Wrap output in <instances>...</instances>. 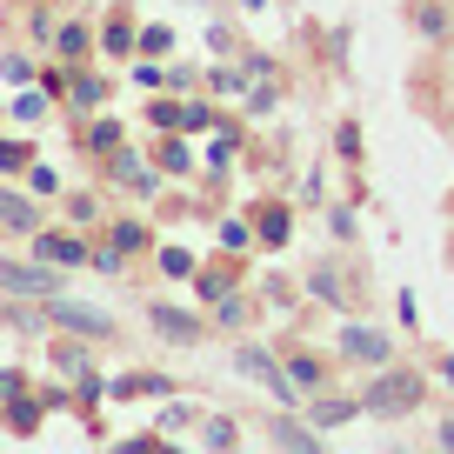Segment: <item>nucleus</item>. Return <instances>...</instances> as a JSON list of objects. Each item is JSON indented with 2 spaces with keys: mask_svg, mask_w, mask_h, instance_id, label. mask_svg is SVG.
I'll return each mask as SVG.
<instances>
[{
  "mask_svg": "<svg viewBox=\"0 0 454 454\" xmlns=\"http://www.w3.org/2000/svg\"><path fill=\"white\" fill-rule=\"evenodd\" d=\"M421 395H427V381H421V368H387L381 361V374L368 381V395H361V408L368 414H381V421H395V414H414L421 408Z\"/></svg>",
  "mask_w": 454,
  "mask_h": 454,
  "instance_id": "1",
  "label": "nucleus"
},
{
  "mask_svg": "<svg viewBox=\"0 0 454 454\" xmlns=\"http://www.w3.org/2000/svg\"><path fill=\"white\" fill-rule=\"evenodd\" d=\"M47 321L67 327V334H87V340H107L114 334V314L107 308H94V301H67V294L47 301Z\"/></svg>",
  "mask_w": 454,
  "mask_h": 454,
  "instance_id": "2",
  "label": "nucleus"
},
{
  "mask_svg": "<svg viewBox=\"0 0 454 454\" xmlns=\"http://www.w3.org/2000/svg\"><path fill=\"white\" fill-rule=\"evenodd\" d=\"M0 294H41V301H54L60 294V268H47L41 254H34V261H0Z\"/></svg>",
  "mask_w": 454,
  "mask_h": 454,
  "instance_id": "3",
  "label": "nucleus"
},
{
  "mask_svg": "<svg viewBox=\"0 0 454 454\" xmlns=\"http://www.w3.org/2000/svg\"><path fill=\"white\" fill-rule=\"evenodd\" d=\"M234 368H241L247 381L274 387V395H281L287 408H294V395H301V387H294V374H287V368H274V355H261V348H234Z\"/></svg>",
  "mask_w": 454,
  "mask_h": 454,
  "instance_id": "4",
  "label": "nucleus"
},
{
  "mask_svg": "<svg viewBox=\"0 0 454 454\" xmlns=\"http://www.w3.org/2000/svg\"><path fill=\"white\" fill-rule=\"evenodd\" d=\"M27 241H34V254H41L47 268H87V241H81V234H60V227H34Z\"/></svg>",
  "mask_w": 454,
  "mask_h": 454,
  "instance_id": "5",
  "label": "nucleus"
},
{
  "mask_svg": "<svg viewBox=\"0 0 454 454\" xmlns=\"http://www.w3.org/2000/svg\"><path fill=\"white\" fill-rule=\"evenodd\" d=\"M340 361L381 368V361H395V340H387V334H374V327H340Z\"/></svg>",
  "mask_w": 454,
  "mask_h": 454,
  "instance_id": "6",
  "label": "nucleus"
},
{
  "mask_svg": "<svg viewBox=\"0 0 454 454\" xmlns=\"http://www.w3.org/2000/svg\"><path fill=\"white\" fill-rule=\"evenodd\" d=\"M147 321H154L160 340H181V348H187V340H200V321H194V314H181V308H168V301H154Z\"/></svg>",
  "mask_w": 454,
  "mask_h": 454,
  "instance_id": "7",
  "label": "nucleus"
},
{
  "mask_svg": "<svg viewBox=\"0 0 454 454\" xmlns=\"http://www.w3.org/2000/svg\"><path fill=\"white\" fill-rule=\"evenodd\" d=\"M0 227H7V234H34V227H41V207H34L20 187H0Z\"/></svg>",
  "mask_w": 454,
  "mask_h": 454,
  "instance_id": "8",
  "label": "nucleus"
},
{
  "mask_svg": "<svg viewBox=\"0 0 454 454\" xmlns=\"http://www.w3.org/2000/svg\"><path fill=\"white\" fill-rule=\"evenodd\" d=\"M100 54H114V60L141 54V34H134V20H128V14H114L107 27H100Z\"/></svg>",
  "mask_w": 454,
  "mask_h": 454,
  "instance_id": "9",
  "label": "nucleus"
},
{
  "mask_svg": "<svg viewBox=\"0 0 454 454\" xmlns=\"http://www.w3.org/2000/svg\"><path fill=\"white\" fill-rule=\"evenodd\" d=\"M54 47H60V60H67V67H81V60L94 54V34H87L81 20H60V27H54Z\"/></svg>",
  "mask_w": 454,
  "mask_h": 454,
  "instance_id": "10",
  "label": "nucleus"
},
{
  "mask_svg": "<svg viewBox=\"0 0 454 454\" xmlns=\"http://www.w3.org/2000/svg\"><path fill=\"white\" fill-rule=\"evenodd\" d=\"M41 408L47 401H34L27 387H20V395H7V414H0V421L14 427V434H34V427H41Z\"/></svg>",
  "mask_w": 454,
  "mask_h": 454,
  "instance_id": "11",
  "label": "nucleus"
},
{
  "mask_svg": "<svg viewBox=\"0 0 454 454\" xmlns=\"http://www.w3.org/2000/svg\"><path fill=\"white\" fill-rule=\"evenodd\" d=\"M355 414H361L355 395H321V401H314V427H321V434H327V427H340V421H355Z\"/></svg>",
  "mask_w": 454,
  "mask_h": 454,
  "instance_id": "12",
  "label": "nucleus"
},
{
  "mask_svg": "<svg viewBox=\"0 0 454 454\" xmlns=\"http://www.w3.org/2000/svg\"><path fill=\"white\" fill-rule=\"evenodd\" d=\"M268 441H274V448H294V454H314V448H321V434H314V427H301V421H287V414L268 427Z\"/></svg>",
  "mask_w": 454,
  "mask_h": 454,
  "instance_id": "13",
  "label": "nucleus"
},
{
  "mask_svg": "<svg viewBox=\"0 0 454 454\" xmlns=\"http://www.w3.org/2000/svg\"><path fill=\"white\" fill-rule=\"evenodd\" d=\"M67 94H74V107H100V100H107V81H100V74H87V67H74L67 74Z\"/></svg>",
  "mask_w": 454,
  "mask_h": 454,
  "instance_id": "14",
  "label": "nucleus"
},
{
  "mask_svg": "<svg viewBox=\"0 0 454 454\" xmlns=\"http://www.w3.org/2000/svg\"><path fill=\"white\" fill-rule=\"evenodd\" d=\"M34 168V141L20 134H0V174H27Z\"/></svg>",
  "mask_w": 454,
  "mask_h": 454,
  "instance_id": "15",
  "label": "nucleus"
},
{
  "mask_svg": "<svg viewBox=\"0 0 454 454\" xmlns=\"http://www.w3.org/2000/svg\"><path fill=\"white\" fill-rule=\"evenodd\" d=\"M287 374H294V387H308V395H321V387H327V361H314V355H294V361H287Z\"/></svg>",
  "mask_w": 454,
  "mask_h": 454,
  "instance_id": "16",
  "label": "nucleus"
},
{
  "mask_svg": "<svg viewBox=\"0 0 454 454\" xmlns=\"http://www.w3.org/2000/svg\"><path fill=\"white\" fill-rule=\"evenodd\" d=\"M154 168L160 174H187V168H194V154H187V141H174V128H168V141L154 147Z\"/></svg>",
  "mask_w": 454,
  "mask_h": 454,
  "instance_id": "17",
  "label": "nucleus"
},
{
  "mask_svg": "<svg viewBox=\"0 0 454 454\" xmlns=\"http://www.w3.org/2000/svg\"><path fill=\"white\" fill-rule=\"evenodd\" d=\"M287 227H294V214H287V207H261V247H281Z\"/></svg>",
  "mask_w": 454,
  "mask_h": 454,
  "instance_id": "18",
  "label": "nucleus"
},
{
  "mask_svg": "<svg viewBox=\"0 0 454 454\" xmlns=\"http://www.w3.org/2000/svg\"><path fill=\"white\" fill-rule=\"evenodd\" d=\"M114 395H121V401H128V395H168V381H160V374H121Z\"/></svg>",
  "mask_w": 454,
  "mask_h": 454,
  "instance_id": "19",
  "label": "nucleus"
},
{
  "mask_svg": "<svg viewBox=\"0 0 454 454\" xmlns=\"http://www.w3.org/2000/svg\"><path fill=\"white\" fill-rule=\"evenodd\" d=\"M200 441H207V448H241V427L227 421V414H214V421L200 427Z\"/></svg>",
  "mask_w": 454,
  "mask_h": 454,
  "instance_id": "20",
  "label": "nucleus"
},
{
  "mask_svg": "<svg viewBox=\"0 0 454 454\" xmlns=\"http://www.w3.org/2000/svg\"><path fill=\"white\" fill-rule=\"evenodd\" d=\"M107 241L121 247V254H141V247H147V227H141V221H121V227L107 234Z\"/></svg>",
  "mask_w": 454,
  "mask_h": 454,
  "instance_id": "21",
  "label": "nucleus"
},
{
  "mask_svg": "<svg viewBox=\"0 0 454 454\" xmlns=\"http://www.w3.org/2000/svg\"><path fill=\"white\" fill-rule=\"evenodd\" d=\"M247 241H254V227H247V221H234V214H227V221H221V247H227V254H241Z\"/></svg>",
  "mask_w": 454,
  "mask_h": 454,
  "instance_id": "22",
  "label": "nucleus"
},
{
  "mask_svg": "<svg viewBox=\"0 0 454 454\" xmlns=\"http://www.w3.org/2000/svg\"><path fill=\"white\" fill-rule=\"evenodd\" d=\"M160 274L187 281V274H194V254H187V247H160Z\"/></svg>",
  "mask_w": 454,
  "mask_h": 454,
  "instance_id": "23",
  "label": "nucleus"
},
{
  "mask_svg": "<svg viewBox=\"0 0 454 454\" xmlns=\"http://www.w3.org/2000/svg\"><path fill=\"white\" fill-rule=\"evenodd\" d=\"M308 287L327 301V308H340V281H334V268H314V274H308Z\"/></svg>",
  "mask_w": 454,
  "mask_h": 454,
  "instance_id": "24",
  "label": "nucleus"
},
{
  "mask_svg": "<svg viewBox=\"0 0 454 454\" xmlns=\"http://www.w3.org/2000/svg\"><path fill=\"white\" fill-rule=\"evenodd\" d=\"M141 54H147V60L174 54V34H168V27H141Z\"/></svg>",
  "mask_w": 454,
  "mask_h": 454,
  "instance_id": "25",
  "label": "nucleus"
},
{
  "mask_svg": "<svg viewBox=\"0 0 454 454\" xmlns=\"http://www.w3.org/2000/svg\"><path fill=\"white\" fill-rule=\"evenodd\" d=\"M54 94H14V121H41Z\"/></svg>",
  "mask_w": 454,
  "mask_h": 454,
  "instance_id": "26",
  "label": "nucleus"
},
{
  "mask_svg": "<svg viewBox=\"0 0 454 454\" xmlns=\"http://www.w3.org/2000/svg\"><path fill=\"white\" fill-rule=\"evenodd\" d=\"M94 214H100V200H94V194H67V221H74V227H87Z\"/></svg>",
  "mask_w": 454,
  "mask_h": 454,
  "instance_id": "27",
  "label": "nucleus"
},
{
  "mask_svg": "<svg viewBox=\"0 0 454 454\" xmlns=\"http://www.w3.org/2000/svg\"><path fill=\"white\" fill-rule=\"evenodd\" d=\"M214 321H221V327H241V321H247V314H241V294H221V301H214Z\"/></svg>",
  "mask_w": 454,
  "mask_h": 454,
  "instance_id": "28",
  "label": "nucleus"
},
{
  "mask_svg": "<svg viewBox=\"0 0 454 454\" xmlns=\"http://www.w3.org/2000/svg\"><path fill=\"white\" fill-rule=\"evenodd\" d=\"M87 147H100V154H107V147H121V121H94V134H87Z\"/></svg>",
  "mask_w": 454,
  "mask_h": 454,
  "instance_id": "29",
  "label": "nucleus"
},
{
  "mask_svg": "<svg viewBox=\"0 0 454 454\" xmlns=\"http://www.w3.org/2000/svg\"><path fill=\"white\" fill-rule=\"evenodd\" d=\"M334 147H340V160H361V128H355V121H340Z\"/></svg>",
  "mask_w": 454,
  "mask_h": 454,
  "instance_id": "30",
  "label": "nucleus"
},
{
  "mask_svg": "<svg viewBox=\"0 0 454 454\" xmlns=\"http://www.w3.org/2000/svg\"><path fill=\"white\" fill-rule=\"evenodd\" d=\"M0 74H7L14 87H27V81H34V60H27V54H7V60H0Z\"/></svg>",
  "mask_w": 454,
  "mask_h": 454,
  "instance_id": "31",
  "label": "nucleus"
},
{
  "mask_svg": "<svg viewBox=\"0 0 454 454\" xmlns=\"http://www.w3.org/2000/svg\"><path fill=\"white\" fill-rule=\"evenodd\" d=\"M234 154H241V147H234V134H214V147H207V168H227Z\"/></svg>",
  "mask_w": 454,
  "mask_h": 454,
  "instance_id": "32",
  "label": "nucleus"
},
{
  "mask_svg": "<svg viewBox=\"0 0 454 454\" xmlns=\"http://www.w3.org/2000/svg\"><path fill=\"white\" fill-rule=\"evenodd\" d=\"M87 268H100V274H121V247H94V254H87Z\"/></svg>",
  "mask_w": 454,
  "mask_h": 454,
  "instance_id": "33",
  "label": "nucleus"
},
{
  "mask_svg": "<svg viewBox=\"0 0 454 454\" xmlns=\"http://www.w3.org/2000/svg\"><path fill=\"white\" fill-rule=\"evenodd\" d=\"M414 20H421V34H448V14H441V0H427Z\"/></svg>",
  "mask_w": 454,
  "mask_h": 454,
  "instance_id": "34",
  "label": "nucleus"
},
{
  "mask_svg": "<svg viewBox=\"0 0 454 454\" xmlns=\"http://www.w3.org/2000/svg\"><path fill=\"white\" fill-rule=\"evenodd\" d=\"M194 128H214V114L200 107V100H194V107H181V134H194Z\"/></svg>",
  "mask_w": 454,
  "mask_h": 454,
  "instance_id": "35",
  "label": "nucleus"
},
{
  "mask_svg": "<svg viewBox=\"0 0 454 454\" xmlns=\"http://www.w3.org/2000/svg\"><path fill=\"white\" fill-rule=\"evenodd\" d=\"M154 128H181V107H174V100H154Z\"/></svg>",
  "mask_w": 454,
  "mask_h": 454,
  "instance_id": "36",
  "label": "nucleus"
},
{
  "mask_svg": "<svg viewBox=\"0 0 454 454\" xmlns=\"http://www.w3.org/2000/svg\"><path fill=\"white\" fill-rule=\"evenodd\" d=\"M434 441H441V448H454V421H441V434H434Z\"/></svg>",
  "mask_w": 454,
  "mask_h": 454,
  "instance_id": "37",
  "label": "nucleus"
},
{
  "mask_svg": "<svg viewBox=\"0 0 454 454\" xmlns=\"http://www.w3.org/2000/svg\"><path fill=\"white\" fill-rule=\"evenodd\" d=\"M441 374H448V387H454V361H441Z\"/></svg>",
  "mask_w": 454,
  "mask_h": 454,
  "instance_id": "38",
  "label": "nucleus"
},
{
  "mask_svg": "<svg viewBox=\"0 0 454 454\" xmlns=\"http://www.w3.org/2000/svg\"><path fill=\"white\" fill-rule=\"evenodd\" d=\"M27 7H41V0H27Z\"/></svg>",
  "mask_w": 454,
  "mask_h": 454,
  "instance_id": "39",
  "label": "nucleus"
}]
</instances>
